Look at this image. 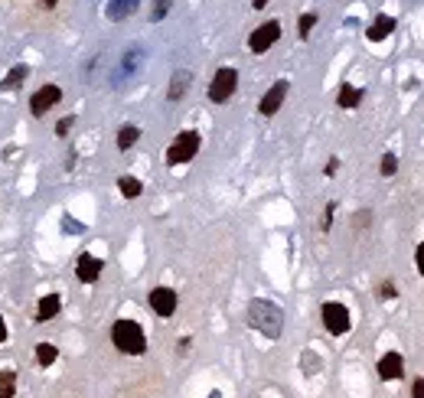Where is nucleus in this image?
Returning a JSON list of instances; mask_svg holds the SVG:
<instances>
[{"instance_id":"1","label":"nucleus","mask_w":424,"mask_h":398,"mask_svg":"<svg viewBox=\"0 0 424 398\" xmlns=\"http://www.w3.org/2000/svg\"><path fill=\"white\" fill-rule=\"evenodd\" d=\"M248 323L258 333H265L268 340H277L284 333V310L271 301H252L248 304Z\"/></svg>"},{"instance_id":"2","label":"nucleus","mask_w":424,"mask_h":398,"mask_svg":"<svg viewBox=\"0 0 424 398\" xmlns=\"http://www.w3.org/2000/svg\"><path fill=\"white\" fill-rule=\"evenodd\" d=\"M111 343L127 356H140L147 349V336H144V330L134 320H117L111 326Z\"/></svg>"},{"instance_id":"3","label":"nucleus","mask_w":424,"mask_h":398,"mask_svg":"<svg viewBox=\"0 0 424 398\" xmlns=\"http://www.w3.org/2000/svg\"><path fill=\"white\" fill-rule=\"evenodd\" d=\"M196 151H199V134L196 131H183L180 138L170 144L167 151V163L170 167H180V163H190L193 157H196Z\"/></svg>"},{"instance_id":"4","label":"nucleus","mask_w":424,"mask_h":398,"mask_svg":"<svg viewBox=\"0 0 424 398\" xmlns=\"http://www.w3.org/2000/svg\"><path fill=\"white\" fill-rule=\"evenodd\" d=\"M235 85H238V72L235 69H219L215 76H212V85H209V101H215V105H222V101H229V98L235 95Z\"/></svg>"},{"instance_id":"5","label":"nucleus","mask_w":424,"mask_h":398,"mask_svg":"<svg viewBox=\"0 0 424 398\" xmlns=\"http://www.w3.org/2000/svg\"><path fill=\"white\" fill-rule=\"evenodd\" d=\"M320 317H323V326H327L329 333L333 336H343V333H350V326H352V320H350V310L343 307V304H323V310H320Z\"/></svg>"},{"instance_id":"6","label":"nucleus","mask_w":424,"mask_h":398,"mask_svg":"<svg viewBox=\"0 0 424 398\" xmlns=\"http://www.w3.org/2000/svg\"><path fill=\"white\" fill-rule=\"evenodd\" d=\"M277 40H281V23L268 20V23H261L252 36H248V46H252V53H268Z\"/></svg>"},{"instance_id":"7","label":"nucleus","mask_w":424,"mask_h":398,"mask_svg":"<svg viewBox=\"0 0 424 398\" xmlns=\"http://www.w3.org/2000/svg\"><path fill=\"white\" fill-rule=\"evenodd\" d=\"M59 101H63V88L59 85H42L40 92L30 98V111L36 115V118H42V115H46L53 105H59Z\"/></svg>"},{"instance_id":"8","label":"nucleus","mask_w":424,"mask_h":398,"mask_svg":"<svg viewBox=\"0 0 424 398\" xmlns=\"http://www.w3.org/2000/svg\"><path fill=\"white\" fill-rule=\"evenodd\" d=\"M101 258H95V255H79V261H75V278L82 281V284H95L98 278H101Z\"/></svg>"},{"instance_id":"9","label":"nucleus","mask_w":424,"mask_h":398,"mask_svg":"<svg viewBox=\"0 0 424 398\" xmlns=\"http://www.w3.org/2000/svg\"><path fill=\"white\" fill-rule=\"evenodd\" d=\"M140 65H144V49H138V46H134V49H127V53H124V59H121V65L115 69L111 82H115V85H121L124 78H131L134 72H138Z\"/></svg>"},{"instance_id":"10","label":"nucleus","mask_w":424,"mask_h":398,"mask_svg":"<svg viewBox=\"0 0 424 398\" xmlns=\"http://www.w3.org/2000/svg\"><path fill=\"white\" fill-rule=\"evenodd\" d=\"M150 307L157 317H173L177 310V291H170V288H154L150 291Z\"/></svg>"},{"instance_id":"11","label":"nucleus","mask_w":424,"mask_h":398,"mask_svg":"<svg viewBox=\"0 0 424 398\" xmlns=\"http://www.w3.org/2000/svg\"><path fill=\"white\" fill-rule=\"evenodd\" d=\"M284 95H287V82L281 78V82H275V85H271V88L265 92V98H261V105H258V111H261L265 118H271V115H275L277 108L284 105Z\"/></svg>"},{"instance_id":"12","label":"nucleus","mask_w":424,"mask_h":398,"mask_svg":"<svg viewBox=\"0 0 424 398\" xmlns=\"http://www.w3.org/2000/svg\"><path fill=\"white\" fill-rule=\"evenodd\" d=\"M402 372H405V363H402V356L398 353H385L379 359V376L385 379V382H389V379H402Z\"/></svg>"},{"instance_id":"13","label":"nucleus","mask_w":424,"mask_h":398,"mask_svg":"<svg viewBox=\"0 0 424 398\" xmlns=\"http://www.w3.org/2000/svg\"><path fill=\"white\" fill-rule=\"evenodd\" d=\"M395 30V20L389 17V13H379L375 20H372V26L366 30V36H369L372 43H382V40H389V33Z\"/></svg>"},{"instance_id":"14","label":"nucleus","mask_w":424,"mask_h":398,"mask_svg":"<svg viewBox=\"0 0 424 398\" xmlns=\"http://www.w3.org/2000/svg\"><path fill=\"white\" fill-rule=\"evenodd\" d=\"M59 310H63V297H59V294H46V297L40 301V307H36V323L53 320Z\"/></svg>"},{"instance_id":"15","label":"nucleus","mask_w":424,"mask_h":398,"mask_svg":"<svg viewBox=\"0 0 424 398\" xmlns=\"http://www.w3.org/2000/svg\"><path fill=\"white\" fill-rule=\"evenodd\" d=\"M134 10H138V0H108L105 17L117 23V20H124V17H131Z\"/></svg>"},{"instance_id":"16","label":"nucleus","mask_w":424,"mask_h":398,"mask_svg":"<svg viewBox=\"0 0 424 398\" xmlns=\"http://www.w3.org/2000/svg\"><path fill=\"white\" fill-rule=\"evenodd\" d=\"M190 82H193V76L183 69V72H177V76L170 78V92H167V98L170 101H180L183 95H186V88H190Z\"/></svg>"},{"instance_id":"17","label":"nucleus","mask_w":424,"mask_h":398,"mask_svg":"<svg viewBox=\"0 0 424 398\" xmlns=\"http://www.w3.org/2000/svg\"><path fill=\"white\" fill-rule=\"evenodd\" d=\"M26 72H30L26 65H13L10 72L3 76V82H0V92H17V88L23 85V78H26Z\"/></svg>"},{"instance_id":"18","label":"nucleus","mask_w":424,"mask_h":398,"mask_svg":"<svg viewBox=\"0 0 424 398\" xmlns=\"http://www.w3.org/2000/svg\"><path fill=\"white\" fill-rule=\"evenodd\" d=\"M138 138H140V131L134 124H124V128L117 131V151H131L138 144Z\"/></svg>"},{"instance_id":"19","label":"nucleus","mask_w":424,"mask_h":398,"mask_svg":"<svg viewBox=\"0 0 424 398\" xmlns=\"http://www.w3.org/2000/svg\"><path fill=\"white\" fill-rule=\"evenodd\" d=\"M13 392H17V372L0 369V398H13Z\"/></svg>"},{"instance_id":"20","label":"nucleus","mask_w":424,"mask_h":398,"mask_svg":"<svg viewBox=\"0 0 424 398\" xmlns=\"http://www.w3.org/2000/svg\"><path fill=\"white\" fill-rule=\"evenodd\" d=\"M336 101H339V108H356L362 101V92H359V88H352V85H343V88H339Z\"/></svg>"},{"instance_id":"21","label":"nucleus","mask_w":424,"mask_h":398,"mask_svg":"<svg viewBox=\"0 0 424 398\" xmlns=\"http://www.w3.org/2000/svg\"><path fill=\"white\" fill-rule=\"evenodd\" d=\"M117 190H121L127 199H138L144 186H140V180H134V176H121V180H117Z\"/></svg>"},{"instance_id":"22","label":"nucleus","mask_w":424,"mask_h":398,"mask_svg":"<svg viewBox=\"0 0 424 398\" xmlns=\"http://www.w3.org/2000/svg\"><path fill=\"white\" fill-rule=\"evenodd\" d=\"M56 356H59V353H56L53 343H40V346H36V363H40V366H53Z\"/></svg>"},{"instance_id":"23","label":"nucleus","mask_w":424,"mask_h":398,"mask_svg":"<svg viewBox=\"0 0 424 398\" xmlns=\"http://www.w3.org/2000/svg\"><path fill=\"white\" fill-rule=\"evenodd\" d=\"M170 13V0H154V10H150V20L160 23Z\"/></svg>"},{"instance_id":"24","label":"nucleus","mask_w":424,"mask_h":398,"mask_svg":"<svg viewBox=\"0 0 424 398\" xmlns=\"http://www.w3.org/2000/svg\"><path fill=\"white\" fill-rule=\"evenodd\" d=\"M313 23H317V17H313V13H304V17L297 20V33H300V36H310Z\"/></svg>"},{"instance_id":"25","label":"nucleus","mask_w":424,"mask_h":398,"mask_svg":"<svg viewBox=\"0 0 424 398\" xmlns=\"http://www.w3.org/2000/svg\"><path fill=\"white\" fill-rule=\"evenodd\" d=\"M395 170H398L395 154H385V157H382V176H395Z\"/></svg>"},{"instance_id":"26","label":"nucleus","mask_w":424,"mask_h":398,"mask_svg":"<svg viewBox=\"0 0 424 398\" xmlns=\"http://www.w3.org/2000/svg\"><path fill=\"white\" fill-rule=\"evenodd\" d=\"M379 297H382V301H395V297H398V294H395V284H392V281H385V284L379 288Z\"/></svg>"},{"instance_id":"27","label":"nucleus","mask_w":424,"mask_h":398,"mask_svg":"<svg viewBox=\"0 0 424 398\" xmlns=\"http://www.w3.org/2000/svg\"><path fill=\"white\" fill-rule=\"evenodd\" d=\"M72 124H75V118H72V115H69V118H63V121H59V124H56V134H59V138H65V134L72 131Z\"/></svg>"},{"instance_id":"28","label":"nucleus","mask_w":424,"mask_h":398,"mask_svg":"<svg viewBox=\"0 0 424 398\" xmlns=\"http://www.w3.org/2000/svg\"><path fill=\"white\" fill-rule=\"evenodd\" d=\"M304 369H307V372H317V369H320V359L313 353H304Z\"/></svg>"},{"instance_id":"29","label":"nucleus","mask_w":424,"mask_h":398,"mask_svg":"<svg viewBox=\"0 0 424 398\" xmlns=\"http://www.w3.org/2000/svg\"><path fill=\"white\" fill-rule=\"evenodd\" d=\"M333 213H336V206L329 203V206H327V213H323V222H320V226H323V232H327V229L333 226Z\"/></svg>"},{"instance_id":"30","label":"nucleus","mask_w":424,"mask_h":398,"mask_svg":"<svg viewBox=\"0 0 424 398\" xmlns=\"http://www.w3.org/2000/svg\"><path fill=\"white\" fill-rule=\"evenodd\" d=\"M411 398H424V379H414V385H411Z\"/></svg>"},{"instance_id":"31","label":"nucleus","mask_w":424,"mask_h":398,"mask_svg":"<svg viewBox=\"0 0 424 398\" xmlns=\"http://www.w3.org/2000/svg\"><path fill=\"white\" fill-rule=\"evenodd\" d=\"M63 229L65 232H82V222H75V219H63Z\"/></svg>"},{"instance_id":"32","label":"nucleus","mask_w":424,"mask_h":398,"mask_svg":"<svg viewBox=\"0 0 424 398\" xmlns=\"http://www.w3.org/2000/svg\"><path fill=\"white\" fill-rule=\"evenodd\" d=\"M414 261H418V271L424 274V242L418 245V251H414Z\"/></svg>"},{"instance_id":"33","label":"nucleus","mask_w":424,"mask_h":398,"mask_svg":"<svg viewBox=\"0 0 424 398\" xmlns=\"http://www.w3.org/2000/svg\"><path fill=\"white\" fill-rule=\"evenodd\" d=\"M336 167H339V160H336V157H333V160L327 163V176H333V173H336Z\"/></svg>"},{"instance_id":"34","label":"nucleus","mask_w":424,"mask_h":398,"mask_svg":"<svg viewBox=\"0 0 424 398\" xmlns=\"http://www.w3.org/2000/svg\"><path fill=\"white\" fill-rule=\"evenodd\" d=\"M7 340V323H3V317H0V343Z\"/></svg>"},{"instance_id":"35","label":"nucleus","mask_w":424,"mask_h":398,"mask_svg":"<svg viewBox=\"0 0 424 398\" xmlns=\"http://www.w3.org/2000/svg\"><path fill=\"white\" fill-rule=\"evenodd\" d=\"M265 3H268V0H252V7H254V10H261Z\"/></svg>"},{"instance_id":"36","label":"nucleus","mask_w":424,"mask_h":398,"mask_svg":"<svg viewBox=\"0 0 424 398\" xmlns=\"http://www.w3.org/2000/svg\"><path fill=\"white\" fill-rule=\"evenodd\" d=\"M42 3H46V7H56V3H59V0H42Z\"/></svg>"},{"instance_id":"37","label":"nucleus","mask_w":424,"mask_h":398,"mask_svg":"<svg viewBox=\"0 0 424 398\" xmlns=\"http://www.w3.org/2000/svg\"><path fill=\"white\" fill-rule=\"evenodd\" d=\"M209 398H222V395H219V392H209Z\"/></svg>"}]
</instances>
